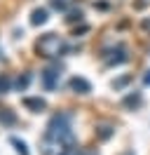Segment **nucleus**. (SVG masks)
<instances>
[{"instance_id": "f257e3e1", "label": "nucleus", "mask_w": 150, "mask_h": 155, "mask_svg": "<svg viewBox=\"0 0 150 155\" xmlns=\"http://www.w3.org/2000/svg\"><path fill=\"white\" fill-rule=\"evenodd\" d=\"M47 139L54 143H73V127L68 113H56L47 125Z\"/></svg>"}, {"instance_id": "f03ea898", "label": "nucleus", "mask_w": 150, "mask_h": 155, "mask_svg": "<svg viewBox=\"0 0 150 155\" xmlns=\"http://www.w3.org/2000/svg\"><path fill=\"white\" fill-rule=\"evenodd\" d=\"M38 54L40 57H47V59H54V57H61V54H66V42L61 35H56V33H45L42 38L38 40Z\"/></svg>"}, {"instance_id": "7ed1b4c3", "label": "nucleus", "mask_w": 150, "mask_h": 155, "mask_svg": "<svg viewBox=\"0 0 150 155\" xmlns=\"http://www.w3.org/2000/svg\"><path fill=\"white\" fill-rule=\"evenodd\" d=\"M129 61V52L124 45H117V47H112L106 52V64L108 66H120V64H127Z\"/></svg>"}, {"instance_id": "20e7f679", "label": "nucleus", "mask_w": 150, "mask_h": 155, "mask_svg": "<svg viewBox=\"0 0 150 155\" xmlns=\"http://www.w3.org/2000/svg\"><path fill=\"white\" fill-rule=\"evenodd\" d=\"M40 78H42V85H45L47 89H56L59 78H61V68L59 66H49V68H45V71L40 73Z\"/></svg>"}, {"instance_id": "39448f33", "label": "nucleus", "mask_w": 150, "mask_h": 155, "mask_svg": "<svg viewBox=\"0 0 150 155\" xmlns=\"http://www.w3.org/2000/svg\"><path fill=\"white\" fill-rule=\"evenodd\" d=\"M70 89H73L75 94H89V92H92V85H89L84 78L75 75V78H70Z\"/></svg>"}, {"instance_id": "423d86ee", "label": "nucleus", "mask_w": 150, "mask_h": 155, "mask_svg": "<svg viewBox=\"0 0 150 155\" xmlns=\"http://www.w3.org/2000/svg\"><path fill=\"white\" fill-rule=\"evenodd\" d=\"M24 106L31 108L33 113H40V110H45V108H47V101H45V99H40V97H26V99H24Z\"/></svg>"}, {"instance_id": "0eeeda50", "label": "nucleus", "mask_w": 150, "mask_h": 155, "mask_svg": "<svg viewBox=\"0 0 150 155\" xmlns=\"http://www.w3.org/2000/svg\"><path fill=\"white\" fill-rule=\"evenodd\" d=\"M141 92H131V94H127V97L122 99V106L124 108H129V110H134V108H139L141 106Z\"/></svg>"}, {"instance_id": "6e6552de", "label": "nucleus", "mask_w": 150, "mask_h": 155, "mask_svg": "<svg viewBox=\"0 0 150 155\" xmlns=\"http://www.w3.org/2000/svg\"><path fill=\"white\" fill-rule=\"evenodd\" d=\"M45 21H47V10H42V7L33 10V14H31V24L33 26H42Z\"/></svg>"}, {"instance_id": "1a4fd4ad", "label": "nucleus", "mask_w": 150, "mask_h": 155, "mask_svg": "<svg viewBox=\"0 0 150 155\" xmlns=\"http://www.w3.org/2000/svg\"><path fill=\"white\" fill-rule=\"evenodd\" d=\"M9 143H12L14 148H17V153H19V155H31V153H28V146L24 143L21 139H17V136H12V139H9Z\"/></svg>"}, {"instance_id": "9d476101", "label": "nucleus", "mask_w": 150, "mask_h": 155, "mask_svg": "<svg viewBox=\"0 0 150 155\" xmlns=\"http://www.w3.org/2000/svg\"><path fill=\"white\" fill-rule=\"evenodd\" d=\"M9 89H12V78L7 73H2L0 75V94H7Z\"/></svg>"}, {"instance_id": "9b49d317", "label": "nucleus", "mask_w": 150, "mask_h": 155, "mask_svg": "<svg viewBox=\"0 0 150 155\" xmlns=\"http://www.w3.org/2000/svg\"><path fill=\"white\" fill-rule=\"evenodd\" d=\"M59 155H96L94 150H84V148H64Z\"/></svg>"}, {"instance_id": "f8f14e48", "label": "nucleus", "mask_w": 150, "mask_h": 155, "mask_svg": "<svg viewBox=\"0 0 150 155\" xmlns=\"http://www.w3.org/2000/svg\"><path fill=\"white\" fill-rule=\"evenodd\" d=\"M96 134H99V139L106 141V139H110V136H112V127L110 125H101L99 129H96Z\"/></svg>"}, {"instance_id": "ddd939ff", "label": "nucleus", "mask_w": 150, "mask_h": 155, "mask_svg": "<svg viewBox=\"0 0 150 155\" xmlns=\"http://www.w3.org/2000/svg\"><path fill=\"white\" fill-rule=\"evenodd\" d=\"M28 85H31V73H24V75L17 78V89H21V92H24Z\"/></svg>"}, {"instance_id": "4468645a", "label": "nucleus", "mask_w": 150, "mask_h": 155, "mask_svg": "<svg viewBox=\"0 0 150 155\" xmlns=\"http://www.w3.org/2000/svg\"><path fill=\"white\" fill-rule=\"evenodd\" d=\"M70 5H73V0H52V7L59 10V12H66Z\"/></svg>"}, {"instance_id": "2eb2a0df", "label": "nucleus", "mask_w": 150, "mask_h": 155, "mask_svg": "<svg viewBox=\"0 0 150 155\" xmlns=\"http://www.w3.org/2000/svg\"><path fill=\"white\" fill-rule=\"evenodd\" d=\"M131 82V75H122V78H117L115 82H112V89H122V87H127Z\"/></svg>"}, {"instance_id": "dca6fc26", "label": "nucleus", "mask_w": 150, "mask_h": 155, "mask_svg": "<svg viewBox=\"0 0 150 155\" xmlns=\"http://www.w3.org/2000/svg\"><path fill=\"white\" fill-rule=\"evenodd\" d=\"M66 21H68V24H75V21H82V12H80V10H73V12H68Z\"/></svg>"}, {"instance_id": "f3484780", "label": "nucleus", "mask_w": 150, "mask_h": 155, "mask_svg": "<svg viewBox=\"0 0 150 155\" xmlns=\"http://www.w3.org/2000/svg\"><path fill=\"white\" fill-rule=\"evenodd\" d=\"M0 120H2L5 125H12L17 117H14V113H9V110H2V113H0Z\"/></svg>"}, {"instance_id": "a211bd4d", "label": "nucleus", "mask_w": 150, "mask_h": 155, "mask_svg": "<svg viewBox=\"0 0 150 155\" xmlns=\"http://www.w3.org/2000/svg\"><path fill=\"white\" fill-rule=\"evenodd\" d=\"M143 85H150V71H145V75H143Z\"/></svg>"}]
</instances>
